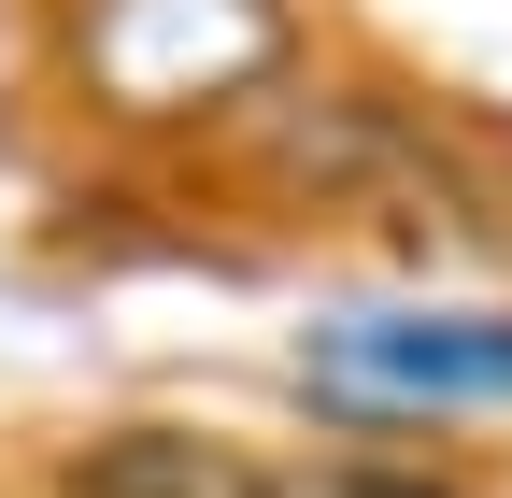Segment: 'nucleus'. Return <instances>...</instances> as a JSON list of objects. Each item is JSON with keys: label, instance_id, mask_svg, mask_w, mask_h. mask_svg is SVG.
<instances>
[{"label": "nucleus", "instance_id": "nucleus-1", "mask_svg": "<svg viewBox=\"0 0 512 498\" xmlns=\"http://www.w3.org/2000/svg\"><path fill=\"white\" fill-rule=\"evenodd\" d=\"M242 185L271 200H313V214H427L441 200V114L399 100V86H313V57H285L271 86L242 100Z\"/></svg>", "mask_w": 512, "mask_h": 498}, {"label": "nucleus", "instance_id": "nucleus-2", "mask_svg": "<svg viewBox=\"0 0 512 498\" xmlns=\"http://www.w3.org/2000/svg\"><path fill=\"white\" fill-rule=\"evenodd\" d=\"M285 57V0H72V72L100 114H242Z\"/></svg>", "mask_w": 512, "mask_h": 498}, {"label": "nucleus", "instance_id": "nucleus-3", "mask_svg": "<svg viewBox=\"0 0 512 498\" xmlns=\"http://www.w3.org/2000/svg\"><path fill=\"white\" fill-rule=\"evenodd\" d=\"M29 498H313V470L214 413H100L29 442Z\"/></svg>", "mask_w": 512, "mask_h": 498}, {"label": "nucleus", "instance_id": "nucleus-4", "mask_svg": "<svg viewBox=\"0 0 512 498\" xmlns=\"http://www.w3.org/2000/svg\"><path fill=\"white\" fill-rule=\"evenodd\" d=\"M313 370L370 413H470L512 399V314H342L313 328Z\"/></svg>", "mask_w": 512, "mask_h": 498}, {"label": "nucleus", "instance_id": "nucleus-5", "mask_svg": "<svg viewBox=\"0 0 512 498\" xmlns=\"http://www.w3.org/2000/svg\"><path fill=\"white\" fill-rule=\"evenodd\" d=\"M313 498H470L456 470H427V456H356V470H328Z\"/></svg>", "mask_w": 512, "mask_h": 498}]
</instances>
